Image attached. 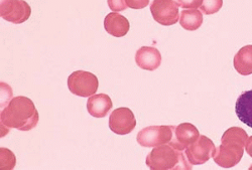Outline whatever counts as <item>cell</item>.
Returning <instances> with one entry per match:
<instances>
[{"mask_svg":"<svg viewBox=\"0 0 252 170\" xmlns=\"http://www.w3.org/2000/svg\"><path fill=\"white\" fill-rule=\"evenodd\" d=\"M179 5L185 9H197L201 7L203 0H177Z\"/></svg>","mask_w":252,"mask_h":170,"instance_id":"20","label":"cell"},{"mask_svg":"<svg viewBox=\"0 0 252 170\" xmlns=\"http://www.w3.org/2000/svg\"><path fill=\"white\" fill-rule=\"evenodd\" d=\"M126 4L132 9H142L149 5L150 0H125Z\"/></svg>","mask_w":252,"mask_h":170,"instance_id":"21","label":"cell"},{"mask_svg":"<svg viewBox=\"0 0 252 170\" xmlns=\"http://www.w3.org/2000/svg\"><path fill=\"white\" fill-rule=\"evenodd\" d=\"M179 3L174 0H154L151 4V12L158 24L170 27L180 20Z\"/></svg>","mask_w":252,"mask_h":170,"instance_id":"6","label":"cell"},{"mask_svg":"<svg viewBox=\"0 0 252 170\" xmlns=\"http://www.w3.org/2000/svg\"><path fill=\"white\" fill-rule=\"evenodd\" d=\"M223 5V0H203L201 5V11L206 15H211L217 13Z\"/></svg>","mask_w":252,"mask_h":170,"instance_id":"17","label":"cell"},{"mask_svg":"<svg viewBox=\"0 0 252 170\" xmlns=\"http://www.w3.org/2000/svg\"><path fill=\"white\" fill-rule=\"evenodd\" d=\"M247 139L246 131L240 127H231L226 130L221 138V145L213 155L215 163L223 168H231L237 165L244 154V146Z\"/></svg>","mask_w":252,"mask_h":170,"instance_id":"2","label":"cell"},{"mask_svg":"<svg viewBox=\"0 0 252 170\" xmlns=\"http://www.w3.org/2000/svg\"><path fill=\"white\" fill-rule=\"evenodd\" d=\"M175 126L161 125L149 126L138 132L136 136L137 143L146 148H155L163 144H169L174 135Z\"/></svg>","mask_w":252,"mask_h":170,"instance_id":"4","label":"cell"},{"mask_svg":"<svg viewBox=\"0 0 252 170\" xmlns=\"http://www.w3.org/2000/svg\"><path fill=\"white\" fill-rule=\"evenodd\" d=\"M216 150L214 142L205 135H200L199 139L186 149V156L192 165H201L212 158Z\"/></svg>","mask_w":252,"mask_h":170,"instance_id":"8","label":"cell"},{"mask_svg":"<svg viewBox=\"0 0 252 170\" xmlns=\"http://www.w3.org/2000/svg\"><path fill=\"white\" fill-rule=\"evenodd\" d=\"M235 112L241 122L252 128V90L245 91L238 97Z\"/></svg>","mask_w":252,"mask_h":170,"instance_id":"14","label":"cell"},{"mask_svg":"<svg viewBox=\"0 0 252 170\" xmlns=\"http://www.w3.org/2000/svg\"><path fill=\"white\" fill-rule=\"evenodd\" d=\"M107 3L109 8L113 12H119L127 9V4H126L125 0H107Z\"/></svg>","mask_w":252,"mask_h":170,"instance_id":"19","label":"cell"},{"mask_svg":"<svg viewBox=\"0 0 252 170\" xmlns=\"http://www.w3.org/2000/svg\"><path fill=\"white\" fill-rule=\"evenodd\" d=\"M1 169H12L15 165V156L12 151L1 148Z\"/></svg>","mask_w":252,"mask_h":170,"instance_id":"18","label":"cell"},{"mask_svg":"<svg viewBox=\"0 0 252 170\" xmlns=\"http://www.w3.org/2000/svg\"><path fill=\"white\" fill-rule=\"evenodd\" d=\"M136 126L133 112L129 108H117L109 117V128L117 135H127L131 133Z\"/></svg>","mask_w":252,"mask_h":170,"instance_id":"9","label":"cell"},{"mask_svg":"<svg viewBox=\"0 0 252 170\" xmlns=\"http://www.w3.org/2000/svg\"><path fill=\"white\" fill-rule=\"evenodd\" d=\"M32 8L25 0H1L0 15L14 25L24 24L30 18Z\"/></svg>","mask_w":252,"mask_h":170,"instance_id":"7","label":"cell"},{"mask_svg":"<svg viewBox=\"0 0 252 170\" xmlns=\"http://www.w3.org/2000/svg\"><path fill=\"white\" fill-rule=\"evenodd\" d=\"M151 169H192V164L189 162L183 151L176 149L170 144H163L155 147L146 157L145 161Z\"/></svg>","mask_w":252,"mask_h":170,"instance_id":"3","label":"cell"},{"mask_svg":"<svg viewBox=\"0 0 252 170\" xmlns=\"http://www.w3.org/2000/svg\"><path fill=\"white\" fill-rule=\"evenodd\" d=\"M112 101L106 94H97L87 101L88 113L95 118H104L112 109Z\"/></svg>","mask_w":252,"mask_h":170,"instance_id":"13","label":"cell"},{"mask_svg":"<svg viewBox=\"0 0 252 170\" xmlns=\"http://www.w3.org/2000/svg\"><path fill=\"white\" fill-rule=\"evenodd\" d=\"M200 137L197 127L191 123H182L175 126L172 141L169 143L178 150L184 151L187 148L196 142Z\"/></svg>","mask_w":252,"mask_h":170,"instance_id":"10","label":"cell"},{"mask_svg":"<svg viewBox=\"0 0 252 170\" xmlns=\"http://www.w3.org/2000/svg\"><path fill=\"white\" fill-rule=\"evenodd\" d=\"M68 88L72 94L78 97H91L99 88L98 78L85 71H76L68 78Z\"/></svg>","mask_w":252,"mask_h":170,"instance_id":"5","label":"cell"},{"mask_svg":"<svg viewBox=\"0 0 252 170\" xmlns=\"http://www.w3.org/2000/svg\"><path fill=\"white\" fill-rule=\"evenodd\" d=\"M233 65L236 72L241 76L252 74V46L241 48L234 57Z\"/></svg>","mask_w":252,"mask_h":170,"instance_id":"15","label":"cell"},{"mask_svg":"<svg viewBox=\"0 0 252 170\" xmlns=\"http://www.w3.org/2000/svg\"><path fill=\"white\" fill-rule=\"evenodd\" d=\"M104 28L110 35L122 37L127 34L130 28L128 19L117 12L107 14L104 19Z\"/></svg>","mask_w":252,"mask_h":170,"instance_id":"12","label":"cell"},{"mask_svg":"<svg viewBox=\"0 0 252 170\" xmlns=\"http://www.w3.org/2000/svg\"><path fill=\"white\" fill-rule=\"evenodd\" d=\"M245 150H246V153L252 157V136L251 137H248L247 141H246V144H245Z\"/></svg>","mask_w":252,"mask_h":170,"instance_id":"22","label":"cell"},{"mask_svg":"<svg viewBox=\"0 0 252 170\" xmlns=\"http://www.w3.org/2000/svg\"><path fill=\"white\" fill-rule=\"evenodd\" d=\"M203 24L202 11L198 9H185L181 12L180 25L189 31H194L201 28Z\"/></svg>","mask_w":252,"mask_h":170,"instance_id":"16","label":"cell"},{"mask_svg":"<svg viewBox=\"0 0 252 170\" xmlns=\"http://www.w3.org/2000/svg\"><path fill=\"white\" fill-rule=\"evenodd\" d=\"M1 137L9 129L30 131L38 123V112L33 102L25 96L12 98L1 111ZM6 135V134H4Z\"/></svg>","mask_w":252,"mask_h":170,"instance_id":"1","label":"cell"},{"mask_svg":"<svg viewBox=\"0 0 252 170\" xmlns=\"http://www.w3.org/2000/svg\"><path fill=\"white\" fill-rule=\"evenodd\" d=\"M136 65L145 71H156L161 63V55L157 48L142 47L135 54Z\"/></svg>","mask_w":252,"mask_h":170,"instance_id":"11","label":"cell"}]
</instances>
